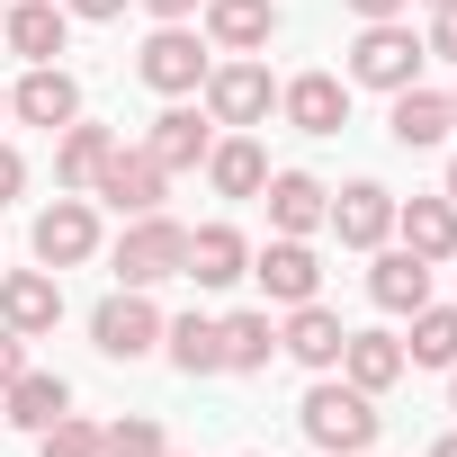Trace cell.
I'll use <instances>...</instances> for the list:
<instances>
[{
	"mask_svg": "<svg viewBox=\"0 0 457 457\" xmlns=\"http://www.w3.org/2000/svg\"><path fill=\"white\" fill-rule=\"evenodd\" d=\"M90 341H99V359H117V368L153 359V350H162V305H153V287H117V296H99Z\"/></svg>",
	"mask_w": 457,
	"mask_h": 457,
	"instance_id": "obj_6",
	"label": "cell"
},
{
	"mask_svg": "<svg viewBox=\"0 0 457 457\" xmlns=\"http://www.w3.org/2000/svg\"><path fill=\"white\" fill-rule=\"evenodd\" d=\"M0 19H10V0H0Z\"/></svg>",
	"mask_w": 457,
	"mask_h": 457,
	"instance_id": "obj_45",
	"label": "cell"
},
{
	"mask_svg": "<svg viewBox=\"0 0 457 457\" xmlns=\"http://www.w3.org/2000/svg\"><path fill=\"white\" fill-rule=\"evenodd\" d=\"M341 341H350V323H341L323 296H305V305H287V314H278V350H287L296 368H314V377H323V368H341Z\"/></svg>",
	"mask_w": 457,
	"mask_h": 457,
	"instance_id": "obj_16",
	"label": "cell"
},
{
	"mask_svg": "<svg viewBox=\"0 0 457 457\" xmlns=\"http://www.w3.org/2000/svg\"><path fill=\"white\" fill-rule=\"evenodd\" d=\"M10 117H19V126H46V135H63V126L81 117V81H72L63 63H28V72L10 81Z\"/></svg>",
	"mask_w": 457,
	"mask_h": 457,
	"instance_id": "obj_12",
	"label": "cell"
},
{
	"mask_svg": "<svg viewBox=\"0 0 457 457\" xmlns=\"http://www.w3.org/2000/svg\"><path fill=\"white\" fill-rule=\"evenodd\" d=\"M323 224H332V234H341L350 252H377V243H395V188H377V179H350V188H332Z\"/></svg>",
	"mask_w": 457,
	"mask_h": 457,
	"instance_id": "obj_13",
	"label": "cell"
},
{
	"mask_svg": "<svg viewBox=\"0 0 457 457\" xmlns=\"http://www.w3.org/2000/svg\"><path fill=\"white\" fill-rule=\"evenodd\" d=\"M72 37V10L63 0H10V19H0V46H10L19 63H54Z\"/></svg>",
	"mask_w": 457,
	"mask_h": 457,
	"instance_id": "obj_19",
	"label": "cell"
},
{
	"mask_svg": "<svg viewBox=\"0 0 457 457\" xmlns=\"http://www.w3.org/2000/svg\"><path fill=\"white\" fill-rule=\"evenodd\" d=\"M19 368H28V341H19V332H10V323H0V386H10V377H19Z\"/></svg>",
	"mask_w": 457,
	"mask_h": 457,
	"instance_id": "obj_35",
	"label": "cell"
},
{
	"mask_svg": "<svg viewBox=\"0 0 457 457\" xmlns=\"http://www.w3.org/2000/svg\"><path fill=\"white\" fill-rule=\"evenodd\" d=\"M421 63H430V46H421L403 19H368V28L350 37L341 81H350V90H386V99H395V90H412V81H421Z\"/></svg>",
	"mask_w": 457,
	"mask_h": 457,
	"instance_id": "obj_2",
	"label": "cell"
},
{
	"mask_svg": "<svg viewBox=\"0 0 457 457\" xmlns=\"http://www.w3.org/2000/svg\"><path fill=\"white\" fill-rule=\"evenodd\" d=\"M261 179H270V153L252 135H215V153H206V188L215 197H261Z\"/></svg>",
	"mask_w": 457,
	"mask_h": 457,
	"instance_id": "obj_26",
	"label": "cell"
},
{
	"mask_svg": "<svg viewBox=\"0 0 457 457\" xmlns=\"http://www.w3.org/2000/svg\"><path fill=\"white\" fill-rule=\"evenodd\" d=\"M206 46L215 54H270V37H278V0H206Z\"/></svg>",
	"mask_w": 457,
	"mask_h": 457,
	"instance_id": "obj_17",
	"label": "cell"
},
{
	"mask_svg": "<svg viewBox=\"0 0 457 457\" xmlns=\"http://www.w3.org/2000/svg\"><path fill=\"white\" fill-rule=\"evenodd\" d=\"M0 323L19 341H46L63 323V278L54 270H0Z\"/></svg>",
	"mask_w": 457,
	"mask_h": 457,
	"instance_id": "obj_14",
	"label": "cell"
},
{
	"mask_svg": "<svg viewBox=\"0 0 457 457\" xmlns=\"http://www.w3.org/2000/svg\"><path fill=\"white\" fill-rule=\"evenodd\" d=\"M19 188H28V162H19V144H0V206H19Z\"/></svg>",
	"mask_w": 457,
	"mask_h": 457,
	"instance_id": "obj_34",
	"label": "cell"
},
{
	"mask_svg": "<svg viewBox=\"0 0 457 457\" xmlns=\"http://www.w3.org/2000/svg\"><path fill=\"white\" fill-rule=\"evenodd\" d=\"M448 117H457V90H448Z\"/></svg>",
	"mask_w": 457,
	"mask_h": 457,
	"instance_id": "obj_44",
	"label": "cell"
},
{
	"mask_svg": "<svg viewBox=\"0 0 457 457\" xmlns=\"http://www.w3.org/2000/svg\"><path fill=\"white\" fill-rule=\"evenodd\" d=\"M162 350L179 377H224V314H179L162 323Z\"/></svg>",
	"mask_w": 457,
	"mask_h": 457,
	"instance_id": "obj_24",
	"label": "cell"
},
{
	"mask_svg": "<svg viewBox=\"0 0 457 457\" xmlns=\"http://www.w3.org/2000/svg\"><path fill=\"white\" fill-rule=\"evenodd\" d=\"M395 243L421 252L430 270L457 261V206H448V197H395Z\"/></svg>",
	"mask_w": 457,
	"mask_h": 457,
	"instance_id": "obj_21",
	"label": "cell"
},
{
	"mask_svg": "<svg viewBox=\"0 0 457 457\" xmlns=\"http://www.w3.org/2000/svg\"><path fill=\"white\" fill-rule=\"evenodd\" d=\"M179 252H188V224L126 215V234L108 243V270H117V287H162V278H179Z\"/></svg>",
	"mask_w": 457,
	"mask_h": 457,
	"instance_id": "obj_5",
	"label": "cell"
},
{
	"mask_svg": "<svg viewBox=\"0 0 457 457\" xmlns=\"http://www.w3.org/2000/svg\"><path fill=\"white\" fill-rule=\"evenodd\" d=\"M421 10H448V0H421Z\"/></svg>",
	"mask_w": 457,
	"mask_h": 457,
	"instance_id": "obj_41",
	"label": "cell"
},
{
	"mask_svg": "<svg viewBox=\"0 0 457 457\" xmlns=\"http://www.w3.org/2000/svg\"><path fill=\"white\" fill-rule=\"evenodd\" d=\"M261 206H270V234H305V243H314L332 188H323L314 170H270V179H261Z\"/></svg>",
	"mask_w": 457,
	"mask_h": 457,
	"instance_id": "obj_20",
	"label": "cell"
},
{
	"mask_svg": "<svg viewBox=\"0 0 457 457\" xmlns=\"http://www.w3.org/2000/svg\"><path fill=\"white\" fill-rule=\"evenodd\" d=\"M72 19H90V28H108V19H126V0H63Z\"/></svg>",
	"mask_w": 457,
	"mask_h": 457,
	"instance_id": "obj_36",
	"label": "cell"
},
{
	"mask_svg": "<svg viewBox=\"0 0 457 457\" xmlns=\"http://www.w3.org/2000/svg\"><path fill=\"white\" fill-rule=\"evenodd\" d=\"M0 412H10V430H28V439H37L46 421H63V412H72V386H63L54 368H19L10 386H0Z\"/></svg>",
	"mask_w": 457,
	"mask_h": 457,
	"instance_id": "obj_22",
	"label": "cell"
},
{
	"mask_svg": "<svg viewBox=\"0 0 457 457\" xmlns=\"http://www.w3.org/2000/svg\"><path fill=\"white\" fill-rule=\"evenodd\" d=\"M90 197H99V206H117V215H162V197H170V170H162L144 144H117V153L99 162Z\"/></svg>",
	"mask_w": 457,
	"mask_h": 457,
	"instance_id": "obj_8",
	"label": "cell"
},
{
	"mask_svg": "<svg viewBox=\"0 0 457 457\" xmlns=\"http://www.w3.org/2000/svg\"><path fill=\"white\" fill-rule=\"evenodd\" d=\"M206 63H215V46H197V28H153L144 54H135V81L162 90V99H197Z\"/></svg>",
	"mask_w": 457,
	"mask_h": 457,
	"instance_id": "obj_7",
	"label": "cell"
},
{
	"mask_svg": "<svg viewBox=\"0 0 457 457\" xmlns=\"http://www.w3.org/2000/svg\"><path fill=\"white\" fill-rule=\"evenodd\" d=\"M28 252H37V270H81V261H99V197H54V206H37V224H28Z\"/></svg>",
	"mask_w": 457,
	"mask_h": 457,
	"instance_id": "obj_4",
	"label": "cell"
},
{
	"mask_svg": "<svg viewBox=\"0 0 457 457\" xmlns=\"http://www.w3.org/2000/svg\"><path fill=\"white\" fill-rule=\"evenodd\" d=\"M197 10H206V0H144V19H153V28H188Z\"/></svg>",
	"mask_w": 457,
	"mask_h": 457,
	"instance_id": "obj_33",
	"label": "cell"
},
{
	"mask_svg": "<svg viewBox=\"0 0 457 457\" xmlns=\"http://www.w3.org/2000/svg\"><path fill=\"white\" fill-rule=\"evenodd\" d=\"M278 117L296 135H341L350 126V81L341 72H296V81H278Z\"/></svg>",
	"mask_w": 457,
	"mask_h": 457,
	"instance_id": "obj_15",
	"label": "cell"
},
{
	"mask_svg": "<svg viewBox=\"0 0 457 457\" xmlns=\"http://www.w3.org/2000/svg\"><path fill=\"white\" fill-rule=\"evenodd\" d=\"M270 359H278V314H224V368L252 377Z\"/></svg>",
	"mask_w": 457,
	"mask_h": 457,
	"instance_id": "obj_28",
	"label": "cell"
},
{
	"mask_svg": "<svg viewBox=\"0 0 457 457\" xmlns=\"http://www.w3.org/2000/svg\"><path fill=\"white\" fill-rule=\"evenodd\" d=\"M197 108H206L224 135H252V126H270V117H278V81H270V63H261V54H224V63H206Z\"/></svg>",
	"mask_w": 457,
	"mask_h": 457,
	"instance_id": "obj_1",
	"label": "cell"
},
{
	"mask_svg": "<svg viewBox=\"0 0 457 457\" xmlns=\"http://www.w3.org/2000/svg\"><path fill=\"white\" fill-rule=\"evenodd\" d=\"M439 197H448V206H457V153H448V179H439Z\"/></svg>",
	"mask_w": 457,
	"mask_h": 457,
	"instance_id": "obj_38",
	"label": "cell"
},
{
	"mask_svg": "<svg viewBox=\"0 0 457 457\" xmlns=\"http://www.w3.org/2000/svg\"><path fill=\"white\" fill-rule=\"evenodd\" d=\"M0 117H10V90H0Z\"/></svg>",
	"mask_w": 457,
	"mask_h": 457,
	"instance_id": "obj_42",
	"label": "cell"
},
{
	"mask_svg": "<svg viewBox=\"0 0 457 457\" xmlns=\"http://www.w3.org/2000/svg\"><path fill=\"white\" fill-rule=\"evenodd\" d=\"M448 126H457V117H448V90H421V81H412V90H395V108H386V135H395L403 153L448 144Z\"/></svg>",
	"mask_w": 457,
	"mask_h": 457,
	"instance_id": "obj_23",
	"label": "cell"
},
{
	"mask_svg": "<svg viewBox=\"0 0 457 457\" xmlns=\"http://www.w3.org/2000/svg\"><path fill=\"white\" fill-rule=\"evenodd\" d=\"M430 457H457V430H448V439H439V448H430Z\"/></svg>",
	"mask_w": 457,
	"mask_h": 457,
	"instance_id": "obj_39",
	"label": "cell"
},
{
	"mask_svg": "<svg viewBox=\"0 0 457 457\" xmlns=\"http://www.w3.org/2000/svg\"><path fill=\"white\" fill-rule=\"evenodd\" d=\"M296 421H305V439H314L323 457H341V448H368L386 412H377V395H359L350 377H332V368H323V386H305Z\"/></svg>",
	"mask_w": 457,
	"mask_h": 457,
	"instance_id": "obj_3",
	"label": "cell"
},
{
	"mask_svg": "<svg viewBox=\"0 0 457 457\" xmlns=\"http://www.w3.org/2000/svg\"><path fill=\"white\" fill-rule=\"evenodd\" d=\"M99 457H170V439L153 412H126V421H99Z\"/></svg>",
	"mask_w": 457,
	"mask_h": 457,
	"instance_id": "obj_30",
	"label": "cell"
},
{
	"mask_svg": "<svg viewBox=\"0 0 457 457\" xmlns=\"http://www.w3.org/2000/svg\"><path fill=\"white\" fill-rule=\"evenodd\" d=\"M341 377H350L359 395H386V386L403 377V341H395V332H350V341H341Z\"/></svg>",
	"mask_w": 457,
	"mask_h": 457,
	"instance_id": "obj_27",
	"label": "cell"
},
{
	"mask_svg": "<svg viewBox=\"0 0 457 457\" xmlns=\"http://www.w3.org/2000/svg\"><path fill=\"white\" fill-rule=\"evenodd\" d=\"M341 457H368V448H341Z\"/></svg>",
	"mask_w": 457,
	"mask_h": 457,
	"instance_id": "obj_43",
	"label": "cell"
},
{
	"mask_svg": "<svg viewBox=\"0 0 457 457\" xmlns=\"http://www.w3.org/2000/svg\"><path fill=\"white\" fill-rule=\"evenodd\" d=\"M403 368H457V305H421V314H412Z\"/></svg>",
	"mask_w": 457,
	"mask_h": 457,
	"instance_id": "obj_29",
	"label": "cell"
},
{
	"mask_svg": "<svg viewBox=\"0 0 457 457\" xmlns=\"http://www.w3.org/2000/svg\"><path fill=\"white\" fill-rule=\"evenodd\" d=\"M439 63H457V0H448V10H430V37H421Z\"/></svg>",
	"mask_w": 457,
	"mask_h": 457,
	"instance_id": "obj_32",
	"label": "cell"
},
{
	"mask_svg": "<svg viewBox=\"0 0 457 457\" xmlns=\"http://www.w3.org/2000/svg\"><path fill=\"white\" fill-rule=\"evenodd\" d=\"M170 457H179V448H170Z\"/></svg>",
	"mask_w": 457,
	"mask_h": 457,
	"instance_id": "obj_46",
	"label": "cell"
},
{
	"mask_svg": "<svg viewBox=\"0 0 457 457\" xmlns=\"http://www.w3.org/2000/svg\"><path fill=\"white\" fill-rule=\"evenodd\" d=\"M350 10H359V28H368V19H403L412 0H350Z\"/></svg>",
	"mask_w": 457,
	"mask_h": 457,
	"instance_id": "obj_37",
	"label": "cell"
},
{
	"mask_svg": "<svg viewBox=\"0 0 457 457\" xmlns=\"http://www.w3.org/2000/svg\"><path fill=\"white\" fill-rule=\"evenodd\" d=\"M448 412H457V368H448Z\"/></svg>",
	"mask_w": 457,
	"mask_h": 457,
	"instance_id": "obj_40",
	"label": "cell"
},
{
	"mask_svg": "<svg viewBox=\"0 0 457 457\" xmlns=\"http://www.w3.org/2000/svg\"><path fill=\"white\" fill-rule=\"evenodd\" d=\"M37 457H99V421H81V412L46 421V430H37Z\"/></svg>",
	"mask_w": 457,
	"mask_h": 457,
	"instance_id": "obj_31",
	"label": "cell"
},
{
	"mask_svg": "<svg viewBox=\"0 0 457 457\" xmlns=\"http://www.w3.org/2000/svg\"><path fill=\"white\" fill-rule=\"evenodd\" d=\"M108 153H117V135H108V126H81V117H72V126L54 135V188L90 197V179H99V162H108Z\"/></svg>",
	"mask_w": 457,
	"mask_h": 457,
	"instance_id": "obj_25",
	"label": "cell"
},
{
	"mask_svg": "<svg viewBox=\"0 0 457 457\" xmlns=\"http://www.w3.org/2000/svg\"><path fill=\"white\" fill-rule=\"evenodd\" d=\"M252 278H261V296H270L278 314L305 305V296H323V261H314L305 234H270V243L252 252Z\"/></svg>",
	"mask_w": 457,
	"mask_h": 457,
	"instance_id": "obj_9",
	"label": "cell"
},
{
	"mask_svg": "<svg viewBox=\"0 0 457 457\" xmlns=\"http://www.w3.org/2000/svg\"><path fill=\"white\" fill-rule=\"evenodd\" d=\"M430 261L421 252H403V243H377V270H368V296H377V314H421L430 305Z\"/></svg>",
	"mask_w": 457,
	"mask_h": 457,
	"instance_id": "obj_18",
	"label": "cell"
},
{
	"mask_svg": "<svg viewBox=\"0 0 457 457\" xmlns=\"http://www.w3.org/2000/svg\"><path fill=\"white\" fill-rule=\"evenodd\" d=\"M179 278L188 287H234V278H252V234H243V224H197V234H188V252H179Z\"/></svg>",
	"mask_w": 457,
	"mask_h": 457,
	"instance_id": "obj_10",
	"label": "cell"
},
{
	"mask_svg": "<svg viewBox=\"0 0 457 457\" xmlns=\"http://www.w3.org/2000/svg\"><path fill=\"white\" fill-rule=\"evenodd\" d=\"M144 153L179 179V170H206V153H215V117L197 108V99H170L153 126H144Z\"/></svg>",
	"mask_w": 457,
	"mask_h": 457,
	"instance_id": "obj_11",
	"label": "cell"
}]
</instances>
